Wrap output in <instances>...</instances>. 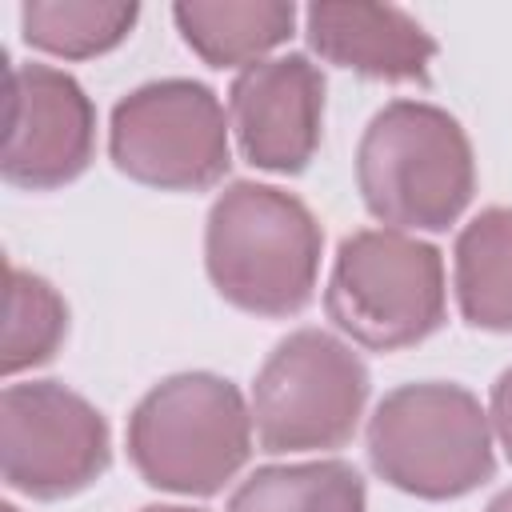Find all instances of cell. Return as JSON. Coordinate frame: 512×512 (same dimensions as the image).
I'll list each match as a JSON object with an SVG mask.
<instances>
[{
	"mask_svg": "<svg viewBox=\"0 0 512 512\" xmlns=\"http://www.w3.org/2000/svg\"><path fill=\"white\" fill-rule=\"evenodd\" d=\"M140 512H204V508H188V504H148Z\"/></svg>",
	"mask_w": 512,
	"mask_h": 512,
	"instance_id": "cell-19",
	"label": "cell"
},
{
	"mask_svg": "<svg viewBox=\"0 0 512 512\" xmlns=\"http://www.w3.org/2000/svg\"><path fill=\"white\" fill-rule=\"evenodd\" d=\"M364 444L372 472L416 500H460L496 476L488 408L448 380L392 388L372 408Z\"/></svg>",
	"mask_w": 512,
	"mask_h": 512,
	"instance_id": "cell-4",
	"label": "cell"
},
{
	"mask_svg": "<svg viewBox=\"0 0 512 512\" xmlns=\"http://www.w3.org/2000/svg\"><path fill=\"white\" fill-rule=\"evenodd\" d=\"M364 208L396 232H448L476 192V156L460 120L424 100L384 104L356 144Z\"/></svg>",
	"mask_w": 512,
	"mask_h": 512,
	"instance_id": "cell-2",
	"label": "cell"
},
{
	"mask_svg": "<svg viewBox=\"0 0 512 512\" xmlns=\"http://www.w3.org/2000/svg\"><path fill=\"white\" fill-rule=\"evenodd\" d=\"M228 512H368V488L348 460L268 464L244 476Z\"/></svg>",
	"mask_w": 512,
	"mask_h": 512,
	"instance_id": "cell-14",
	"label": "cell"
},
{
	"mask_svg": "<svg viewBox=\"0 0 512 512\" xmlns=\"http://www.w3.org/2000/svg\"><path fill=\"white\" fill-rule=\"evenodd\" d=\"M372 376L348 340L324 328L288 332L252 380V432L268 456L344 448L364 416Z\"/></svg>",
	"mask_w": 512,
	"mask_h": 512,
	"instance_id": "cell-6",
	"label": "cell"
},
{
	"mask_svg": "<svg viewBox=\"0 0 512 512\" xmlns=\"http://www.w3.org/2000/svg\"><path fill=\"white\" fill-rule=\"evenodd\" d=\"M484 512H512V488H504V492H500V496H492V500H488V508H484Z\"/></svg>",
	"mask_w": 512,
	"mask_h": 512,
	"instance_id": "cell-18",
	"label": "cell"
},
{
	"mask_svg": "<svg viewBox=\"0 0 512 512\" xmlns=\"http://www.w3.org/2000/svg\"><path fill=\"white\" fill-rule=\"evenodd\" d=\"M304 40L324 64L388 84H424L440 52L432 32L396 4H308Z\"/></svg>",
	"mask_w": 512,
	"mask_h": 512,
	"instance_id": "cell-11",
	"label": "cell"
},
{
	"mask_svg": "<svg viewBox=\"0 0 512 512\" xmlns=\"http://www.w3.org/2000/svg\"><path fill=\"white\" fill-rule=\"evenodd\" d=\"M324 228L312 208L256 180L228 184L204 220V268L220 300L248 316L284 320L312 304Z\"/></svg>",
	"mask_w": 512,
	"mask_h": 512,
	"instance_id": "cell-1",
	"label": "cell"
},
{
	"mask_svg": "<svg viewBox=\"0 0 512 512\" xmlns=\"http://www.w3.org/2000/svg\"><path fill=\"white\" fill-rule=\"evenodd\" d=\"M184 44L208 68H252L292 40L300 8L292 0H184L172 4Z\"/></svg>",
	"mask_w": 512,
	"mask_h": 512,
	"instance_id": "cell-12",
	"label": "cell"
},
{
	"mask_svg": "<svg viewBox=\"0 0 512 512\" xmlns=\"http://www.w3.org/2000/svg\"><path fill=\"white\" fill-rule=\"evenodd\" d=\"M0 512H20V508L16 504H0Z\"/></svg>",
	"mask_w": 512,
	"mask_h": 512,
	"instance_id": "cell-20",
	"label": "cell"
},
{
	"mask_svg": "<svg viewBox=\"0 0 512 512\" xmlns=\"http://www.w3.org/2000/svg\"><path fill=\"white\" fill-rule=\"evenodd\" d=\"M96 160V108L76 76L52 64L4 68V152L0 172L12 188L52 192Z\"/></svg>",
	"mask_w": 512,
	"mask_h": 512,
	"instance_id": "cell-9",
	"label": "cell"
},
{
	"mask_svg": "<svg viewBox=\"0 0 512 512\" xmlns=\"http://www.w3.org/2000/svg\"><path fill=\"white\" fill-rule=\"evenodd\" d=\"M140 20V4L124 0H28L20 4V36L28 48L60 60H92L120 48Z\"/></svg>",
	"mask_w": 512,
	"mask_h": 512,
	"instance_id": "cell-15",
	"label": "cell"
},
{
	"mask_svg": "<svg viewBox=\"0 0 512 512\" xmlns=\"http://www.w3.org/2000/svg\"><path fill=\"white\" fill-rule=\"evenodd\" d=\"M68 336V304L64 296L36 272L8 264V296H4V376H20L28 368L48 364Z\"/></svg>",
	"mask_w": 512,
	"mask_h": 512,
	"instance_id": "cell-16",
	"label": "cell"
},
{
	"mask_svg": "<svg viewBox=\"0 0 512 512\" xmlns=\"http://www.w3.org/2000/svg\"><path fill=\"white\" fill-rule=\"evenodd\" d=\"M324 312L368 352H400L436 336L448 320L440 248L396 228L344 236L324 284Z\"/></svg>",
	"mask_w": 512,
	"mask_h": 512,
	"instance_id": "cell-5",
	"label": "cell"
},
{
	"mask_svg": "<svg viewBox=\"0 0 512 512\" xmlns=\"http://www.w3.org/2000/svg\"><path fill=\"white\" fill-rule=\"evenodd\" d=\"M488 420H492V436H496V448L508 456L512 464V368H504L492 384V396H488Z\"/></svg>",
	"mask_w": 512,
	"mask_h": 512,
	"instance_id": "cell-17",
	"label": "cell"
},
{
	"mask_svg": "<svg viewBox=\"0 0 512 512\" xmlns=\"http://www.w3.org/2000/svg\"><path fill=\"white\" fill-rule=\"evenodd\" d=\"M112 464L104 412L60 380L8 384L0 396V472L28 500H68Z\"/></svg>",
	"mask_w": 512,
	"mask_h": 512,
	"instance_id": "cell-8",
	"label": "cell"
},
{
	"mask_svg": "<svg viewBox=\"0 0 512 512\" xmlns=\"http://www.w3.org/2000/svg\"><path fill=\"white\" fill-rule=\"evenodd\" d=\"M452 292L464 324L512 332V208L476 212L452 248Z\"/></svg>",
	"mask_w": 512,
	"mask_h": 512,
	"instance_id": "cell-13",
	"label": "cell"
},
{
	"mask_svg": "<svg viewBox=\"0 0 512 512\" xmlns=\"http://www.w3.org/2000/svg\"><path fill=\"white\" fill-rule=\"evenodd\" d=\"M232 124L220 96L184 76L148 80L112 108L108 156L116 172L160 192L216 188L232 168Z\"/></svg>",
	"mask_w": 512,
	"mask_h": 512,
	"instance_id": "cell-7",
	"label": "cell"
},
{
	"mask_svg": "<svg viewBox=\"0 0 512 512\" xmlns=\"http://www.w3.org/2000/svg\"><path fill=\"white\" fill-rule=\"evenodd\" d=\"M324 72L304 52L268 56L236 72L228 124L240 156L276 176H300L324 140Z\"/></svg>",
	"mask_w": 512,
	"mask_h": 512,
	"instance_id": "cell-10",
	"label": "cell"
},
{
	"mask_svg": "<svg viewBox=\"0 0 512 512\" xmlns=\"http://www.w3.org/2000/svg\"><path fill=\"white\" fill-rule=\"evenodd\" d=\"M252 408L228 376L176 372L152 384L128 416V460L172 496H216L252 456Z\"/></svg>",
	"mask_w": 512,
	"mask_h": 512,
	"instance_id": "cell-3",
	"label": "cell"
}]
</instances>
